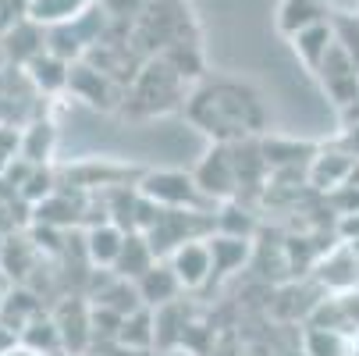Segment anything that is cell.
Instances as JSON below:
<instances>
[{"label":"cell","mask_w":359,"mask_h":356,"mask_svg":"<svg viewBox=\"0 0 359 356\" xmlns=\"http://www.w3.org/2000/svg\"><path fill=\"white\" fill-rule=\"evenodd\" d=\"M210 261H214V275H228L235 268H242V261L249 257V239H235V235H210Z\"/></svg>","instance_id":"ac0fdd59"},{"label":"cell","mask_w":359,"mask_h":356,"mask_svg":"<svg viewBox=\"0 0 359 356\" xmlns=\"http://www.w3.org/2000/svg\"><path fill=\"white\" fill-rule=\"evenodd\" d=\"M168 268L182 289H203L214 278V261L207 239H185L168 253Z\"/></svg>","instance_id":"8992f818"},{"label":"cell","mask_w":359,"mask_h":356,"mask_svg":"<svg viewBox=\"0 0 359 356\" xmlns=\"http://www.w3.org/2000/svg\"><path fill=\"white\" fill-rule=\"evenodd\" d=\"M153 264H157V253L149 249L146 235L142 232H125V242H121V253H118V261H114V275L121 282H139Z\"/></svg>","instance_id":"7c38bea8"},{"label":"cell","mask_w":359,"mask_h":356,"mask_svg":"<svg viewBox=\"0 0 359 356\" xmlns=\"http://www.w3.org/2000/svg\"><path fill=\"white\" fill-rule=\"evenodd\" d=\"M54 324H57V335H61V349L68 352H86L89 338H93V317H89V307L82 299H65L61 307L54 310Z\"/></svg>","instance_id":"ba28073f"},{"label":"cell","mask_w":359,"mask_h":356,"mask_svg":"<svg viewBox=\"0 0 359 356\" xmlns=\"http://www.w3.org/2000/svg\"><path fill=\"white\" fill-rule=\"evenodd\" d=\"M139 196L149 199L153 207H161V211H199V203L207 199L192 175L185 171H171V168H161V171H146L139 178Z\"/></svg>","instance_id":"7a4b0ae2"},{"label":"cell","mask_w":359,"mask_h":356,"mask_svg":"<svg viewBox=\"0 0 359 356\" xmlns=\"http://www.w3.org/2000/svg\"><path fill=\"white\" fill-rule=\"evenodd\" d=\"M36 221L39 225H46V228H68V225H75L79 221V207L65 196V192H50L46 199H39L36 203Z\"/></svg>","instance_id":"ffe728a7"},{"label":"cell","mask_w":359,"mask_h":356,"mask_svg":"<svg viewBox=\"0 0 359 356\" xmlns=\"http://www.w3.org/2000/svg\"><path fill=\"white\" fill-rule=\"evenodd\" d=\"M18 345V335L8 328V324H0V356H4V352H11Z\"/></svg>","instance_id":"603a6c76"},{"label":"cell","mask_w":359,"mask_h":356,"mask_svg":"<svg viewBox=\"0 0 359 356\" xmlns=\"http://www.w3.org/2000/svg\"><path fill=\"white\" fill-rule=\"evenodd\" d=\"M135 285V296H139V303L146 310H164V307H171L175 303V296L182 292V285L175 282V275H171V268L168 264H153L139 282H132Z\"/></svg>","instance_id":"8fae6325"},{"label":"cell","mask_w":359,"mask_h":356,"mask_svg":"<svg viewBox=\"0 0 359 356\" xmlns=\"http://www.w3.org/2000/svg\"><path fill=\"white\" fill-rule=\"evenodd\" d=\"M313 75L320 79L324 93L331 96V104H334L338 111H352V107H359V68L341 54L338 46L327 50V58L320 61V68H317Z\"/></svg>","instance_id":"5b68a950"},{"label":"cell","mask_w":359,"mask_h":356,"mask_svg":"<svg viewBox=\"0 0 359 356\" xmlns=\"http://www.w3.org/2000/svg\"><path fill=\"white\" fill-rule=\"evenodd\" d=\"M189 118L217 143H242L252 132H264V104L249 86L210 82L189 100Z\"/></svg>","instance_id":"6da1fadb"},{"label":"cell","mask_w":359,"mask_h":356,"mask_svg":"<svg viewBox=\"0 0 359 356\" xmlns=\"http://www.w3.org/2000/svg\"><path fill=\"white\" fill-rule=\"evenodd\" d=\"M355 175V157L348 150H320L310 157V185L317 189H345Z\"/></svg>","instance_id":"30bf717a"},{"label":"cell","mask_w":359,"mask_h":356,"mask_svg":"<svg viewBox=\"0 0 359 356\" xmlns=\"http://www.w3.org/2000/svg\"><path fill=\"white\" fill-rule=\"evenodd\" d=\"M18 342H22L25 349H32L36 356L61 349V335H57V324H54V317H32V321H29L22 331H18Z\"/></svg>","instance_id":"44dd1931"},{"label":"cell","mask_w":359,"mask_h":356,"mask_svg":"<svg viewBox=\"0 0 359 356\" xmlns=\"http://www.w3.org/2000/svg\"><path fill=\"white\" fill-rule=\"evenodd\" d=\"M331 32H334V46L359 68V15H334L331 11Z\"/></svg>","instance_id":"7402d4cb"},{"label":"cell","mask_w":359,"mask_h":356,"mask_svg":"<svg viewBox=\"0 0 359 356\" xmlns=\"http://www.w3.org/2000/svg\"><path fill=\"white\" fill-rule=\"evenodd\" d=\"M68 89L86 100L89 107H114L118 104V86L104 68H93L86 61H75L68 72Z\"/></svg>","instance_id":"52a82bcc"},{"label":"cell","mask_w":359,"mask_h":356,"mask_svg":"<svg viewBox=\"0 0 359 356\" xmlns=\"http://www.w3.org/2000/svg\"><path fill=\"white\" fill-rule=\"evenodd\" d=\"M18 161H25V164H32V168H39L50 154H54V128H50L46 121H36V125H29L22 136H18Z\"/></svg>","instance_id":"d6986e66"},{"label":"cell","mask_w":359,"mask_h":356,"mask_svg":"<svg viewBox=\"0 0 359 356\" xmlns=\"http://www.w3.org/2000/svg\"><path fill=\"white\" fill-rule=\"evenodd\" d=\"M121 242H125V228L114 225V221H100V225H89L86 228V257L93 268H114L118 253H121Z\"/></svg>","instance_id":"4fadbf2b"},{"label":"cell","mask_w":359,"mask_h":356,"mask_svg":"<svg viewBox=\"0 0 359 356\" xmlns=\"http://www.w3.org/2000/svg\"><path fill=\"white\" fill-rule=\"evenodd\" d=\"M192 182L196 189L214 199V203H228L235 199L238 192V178H235V161H231V146L228 143H217L207 157L199 161V168L192 171Z\"/></svg>","instance_id":"277c9868"},{"label":"cell","mask_w":359,"mask_h":356,"mask_svg":"<svg viewBox=\"0 0 359 356\" xmlns=\"http://www.w3.org/2000/svg\"><path fill=\"white\" fill-rule=\"evenodd\" d=\"M118 342L128 345V349H146L157 342V314L139 307L132 314L121 317V328H118Z\"/></svg>","instance_id":"e0dca14e"},{"label":"cell","mask_w":359,"mask_h":356,"mask_svg":"<svg viewBox=\"0 0 359 356\" xmlns=\"http://www.w3.org/2000/svg\"><path fill=\"white\" fill-rule=\"evenodd\" d=\"M25 72H29V79H32L43 93H65V89H68V72H72V65L43 50L39 58H32V61L25 65Z\"/></svg>","instance_id":"2e32d148"},{"label":"cell","mask_w":359,"mask_h":356,"mask_svg":"<svg viewBox=\"0 0 359 356\" xmlns=\"http://www.w3.org/2000/svg\"><path fill=\"white\" fill-rule=\"evenodd\" d=\"M331 18V4L327 0H278L274 8V29L292 39L295 32L310 29V25H320Z\"/></svg>","instance_id":"9c48e42d"},{"label":"cell","mask_w":359,"mask_h":356,"mask_svg":"<svg viewBox=\"0 0 359 356\" xmlns=\"http://www.w3.org/2000/svg\"><path fill=\"white\" fill-rule=\"evenodd\" d=\"M288 43H292V54H295L306 68H310V72H317V68H320V61L327 58V50L334 46L331 18H327V22H320V25H310V29L295 32Z\"/></svg>","instance_id":"5bb4252c"},{"label":"cell","mask_w":359,"mask_h":356,"mask_svg":"<svg viewBox=\"0 0 359 356\" xmlns=\"http://www.w3.org/2000/svg\"><path fill=\"white\" fill-rule=\"evenodd\" d=\"M178 86H182V75L171 68L168 58H157V61H149L135 86H132V104H139L142 111H164L171 104H178Z\"/></svg>","instance_id":"3957f363"},{"label":"cell","mask_w":359,"mask_h":356,"mask_svg":"<svg viewBox=\"0 0 359 356\" xmlns=\"http://www.w3.org/2000/svg\"><path fill=\"white\" fill-rule=\"evenodd\" d=\"M93 0H29V22H36L39 29H54V25H65L72 18H79Z\"/></svg>","instance_id":"9a60e30c"}]
</instances>
